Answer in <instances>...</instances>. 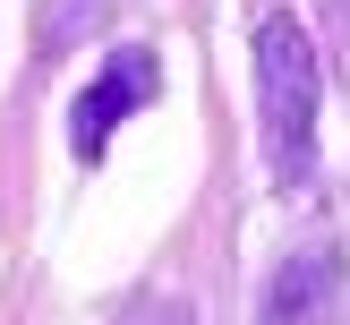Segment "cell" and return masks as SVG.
Returning <instances> with one entry per match:
<instances>
[{"mask_svg":"<svg viewBox=\"0 0 350 325\" xmlns=\"http://www.w3.org/2000/svg\"><path fill=\"white\" fill-rule=\"evenodd\" d=\"M256 94H265L273 188H308L317 171V43L299 17H256Z\"/></svg>","mask_w":350,"mask_h":325,"instance_id":"1","label":"cell"},{"mask_svg":"<svg viewBox=\"0 0 350 325\" xmlns=\"http://www.w3.org/2000/svg\"><path fill=\"white\" fill-rule=\"evenodd\" d=\"M334 265H342L334 248H317V257H299V265H282V283H273V325L308 317V308H317L325 291H334Z\"/></svg>","mask_w":350,"mask_h":325,"instance_id":"3","label":"cell"},{"mask_svg":"<svg viewBox=\"0 0 350 325\" xmlns=\"http://www.w3.org/2000/svg\"><path fill=\"white\" fill-rule=\"evenodd\" d=\"M154 86H163V60H154V51H120V60L85 86L77 94V163H103L111 129L137 112V103H154Z\"/></svg>","mask_w":350,"mask_h":325,"instance_id":"2","label":"cell"},{"mask_svg":"<svg viewBox=\"0 0 350 325\" xmlns=\"http://www.w3.org/2000/svg\"><path fill=\"white\" fill-rule=\"evenodd\" d=\"M120 325H197V317H188L180 300H137V308H129Z\"/></svg>","mask_w":350,"mask_h":325,"instance_id":"5","label":"cell"},{"mask_svg":"<svg viewBox=\"0 0 350 325\" xmlns=\"http://www.w3.org/2000/svg\"><path fill=\"white\" fill-rule=\"evenodd\" d=\"M103 17H111V0H51V17H43V43L60 51V43H77V34H94Z\"/></svg>","mask_w":350,"mask_h":325,"instance_id":"4","label":"cell"}]
</instances>
